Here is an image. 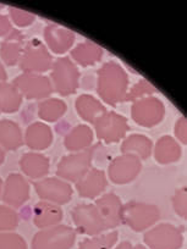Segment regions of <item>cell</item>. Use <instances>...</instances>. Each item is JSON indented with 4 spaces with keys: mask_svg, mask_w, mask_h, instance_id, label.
Here are the masks:
<instances>
[{
    "mask_svg": "<svg viewBox=\"0 0 187 249\" xmlns=\"http://www.w3.org/2000/svg\"><path fill=\"white\" fill-rule=\"evenodd\" d=\"M80 71L75 62L68 56L59 57L50 69L53 89L62 97L74 94L80 86Z\"/></svg>",
    "mask_w": 187,
    "mask_h": 249,
    "instance_id": "2",
    "label": "cell"
},
{
    "mask_svg": "<svg viewBox=\"0 0 187 249\" xmlns=\"http://www.w3.org/2000/svg\"><path fill=\"white\" fill-rule=\"evenodd\" d=\"M93 144V131L87 124H77L71 128L70 132L65 136L64 145L70 152L76 153L88 149Z\"/></svg>",
    "mask_w": 187,
    "mask_h": 249,
    "instance_id": "23",
    "label": "cell"
},
{
    "mask_svg": "<svg viewBox=\"0 0 187 249\" xmlns=\"http://www.w3.org/2000/svg\"><path fill=\"white\" fill-rule=\"evenodd\" d=\"M117 238H119L117 231L98 234L81 241L78 249H112V247L116 244Z\"/></svg>",
    "mask_w": 187,
    "mask_h": 249,
    "instance_id": "30",
    "label": "cell"
},
{
    "mask_svg": "<svg viewBox=\"0 0 187 249\" xmlns=\"http://www.w3.org/2000/svg\"><path fill=\"white\" fill-rule=\"evenodd\" d=\"M153 149V143L145 135H131L124 140L121 144L122 154L133 155L140 160H146L150 157Z\"/></svg>",
    "mask_w": 187,
    "mask_h": 249,
    "instance_id": "24",
    "label": "cell"
},
{
    "mask_svg": "<svg viewBox=\"0 0 187 249\" xmlns=\"http://www.w3.org/2000/svg\"><path fill=\"white\" fill-rule=\"evenodd\" d=\"M0 249H27V243L15 232H0Z\"/></svg>",
    "mask_w": 187,
    "mask_h": 249,
    "instance_id": "34",
    "label": "cell"
},
{
    "mask_svg": "<svg viewBox=\"0 0 187 249\" xmlns=\"http://www.w3.org/2000/svg\"><path fill=\"white\" fill-rule=\"evenodd\" d=\"M142 170V161L129 154H121L112 160L108 167V176L114 183L126 184L132 182Z\"/></svg>",
    "mask_w": 187,
    "mask_h": 249,
    "instance_id": "13",
    "label": "cell"
},
{
    "mask_svg": "<svg viewBox=\"0 0 187 249\" xmlns=\"http://www.w3.org/2000/svg\"><path fill=\"white\" fill-rule=\"evenodd\" d=\"M8 80V73H6L5 68H4V64L0 61V83L6 82Z\"/></svg>",
    "mask_w": 187,
    "mask_h": 249,
    "instance_id": "39",
    "label": "cell"
},
{
    "mask_svg": "<svg viewBox=\"0 0 187 249\" xmlns=\"http://www.w3.org/2000/svg\"><path fill=\"white\" fill-rule=\"evenodd\" d=\"M8 11L11 23H15L18 27H28V26H31L36 21V16L32 13H30V11L22 10V9L19 8H13V6L8 8Z\"/></svg>",
    "mask_w": 187,
    "mask_h": 249,
    "instance_id": "33",
    "label": "cell"
},
{
    "mask_svg": "<svg viewBox=\"0 0 187 249\" xmlns=\"http://www.w3.org/2000/svg\"><path fill=\"white\" fill-rule=\"evenodd\" d=\"M76 110L81 119L86 120L90 124L94 122L107 111L104 105L91 94H82L76 99Z\"/></svg>",
    "mask_w": 187,
    "mask_h": 249,
    "instance_id": "27",
    "label": "cell"
},
{
    "mask_svg": "<svg viewBox=\"0 0 187 249\" xmlns=\"http://www.w3.org/2000/svg\"><path fill=\"white\" fill-rule=\"evenodd\" d=\"M94 130L98 140L112 144L125 138L130 130L128 120L115 111H105L94 122Z\"/></svg>",
    "mask_w": 187,
    "mask_h": 249,
    "instance_id": "7",
    "label": "cell"
},
{
    "mask_svg": "<svg viewBox=\"0 0 187 249\" xmlns=\"http://www.w3.org/2000/svg\"><path fill=\"white\" fill-rule=\"evenodd\" d=\"M23 145V135L20 126L11 120H0V148L16 150Z\"/></svg>",
    "mask_w": 187,
    "mask_h": 249,
    "instance_id": "26",
    "label": "cell"
},
{
    "mask_svg": "<svg viewBox=\"0 0 187 249\" xmlns=\"http://www.w3.org/2000/svg\"><path fill=\"white\" fill-rule=\"evenodd\" d=\"M155 92H157V89H155L154 86L148 82L147 80L142 78L128 90L126 97H125V102H136V100L143 99V98L152 97Z\"/></svg>",
    "mask_w": 187,
    "mask_h": 249,
    "instance_id": "31",
    "label": "cell"
},
{
    "mask_svg": "<svg viewBox=\"0 0 187 249\" xmlns=\"http://www.w3.org/2000/svg\"><path fill=\"white\" fill-rule=\"evenodd\" d=\"M11 31H13V23L9 16L0 14V37H6Z\"/></svg>",
    "mask_w": 187,
    "mask_h": 249,
    "instance_id": "37",
    "label": "cell"
},
{
    "mask_svg": "<svg viewBox=\"0 0 187 249\" xmlns=\"http://www.w3.org/2000/svg\"><path fill=\"white\" fill-rule=\"evenodd\" d=\"M20 167L26 176L37 181L47 176L50 162L49 159L40 153L28 152L21 157Z\"/></svg>",
    "mask_w": 187,
    "mask_h": 249,
    "instance_id": "21",
    "label": "cell"
},
{
    "mask_svg": "<svg viewBox=\"0 0 187 249\" xmlns=\"http://www.w3.org/2000/svg\"><path fill=\"white\" fill-rule=\"evenodd\" d=\"M1 199L5 205L16 209L30 199V183L20 174H10L3 184Z\"/></svg>",
    "mask_w": 187,
    "mask_h": 249,
    "instance_id": "14",
    "label": "cell"
},
{
    "mask_svg": "<svg viewBox=\"0 0 187 249\" xmlns=\"http://www.w3.org/2000/svg\"><path fill=\"white\" fill-rule=\"evenodd\" d=\"M129 90V76L119 62H104L97 72V92L100 99L109 105L125 102Z\"/></svg>",
    "mask_w": 187,
    "mask_h": 249,
    "instance_id": "1",
    "label": "cell"
},
{
    "mask_svg": "<svg viewBox=\"0 0 187 249\" xmlns=\"http://www.w3.org/2000/svg\"><path fill=\"white\" fill-rule=\"evenodd\" d=\"M76 231L68 225H56L40 230L33 236L32 249H71Z\"/></svg>",
    "mask_w": 187,
    "mask_h": 249,
    "instance_id": "6",
    "label": "cell"
},
{
    "mask_svg": "<svg viewBox=\"0 0 187 249\" xmlns=\"http://www.w3.org/2000/svg\"><path fill=\"white\" fill-rule=\"evenodd\" d=\"M5 161V152H4L3 148H0V165Z\"/></svg>",
    "mask_w": 187,
    "mask_h": 249,
    "instance_id": "40",
    "label": "cell"
},
{
    "mask_svg": "<svg viewBox=\"0 0 187 249\" xmlns=\"http://www.w3.org/2000/svg\"><path fill=\"white\" fill-rule=\"evenodd\" d=\"M1 9H4V5H1V4H0V10H1Z\"/></svg>",
    "mask_w": 187,
    "mask_h": 249,
    "instance_id": "42",
    "label": "cell"
},
{
    "mask_svg": "<svg viewBox=\"0 0 187 249\" xmlns=\"http://www.w3.org/2000/svg\"><path fill=\"white\" fill-rule=\"evenodd\" d=\"M143 239L150 249H180L184 243L181 230L167 222L148 230Z\"/></svg>",
    "mask_w": 187,
    "mask_h": 249,
    "instance_id": "11",
    "label": "cell"
},
{
    "mask_svg": "<svg viewBox=\"0 0 187 249\" xmlns=\"http://www.w3.org/2000/svg\"><path fill=\"white\" fill-rule=\"evenodd\" d=\"M154 158L159 164L167 165L176 162L181 158V147L171 136H163L154 147Z\"/></svg>",
    "mask_w": 187,
    "mask_h": 249,
    "instance_id": "25",
    "label": "cell"
},
{
    "mask_svg": "<svg viewBox=\"0 0 187 249\" xmlns=\"http://www.w3.org/2000/svg\"><path fill=\"white\" fill-rule=\"evenodd\" d=\"M3 179H1V177H0V198H1V192H3Z\"/></svg>",
    "mask_w": 187,
    "mask_h": 249,
    "instance_id": "41",
    "label": "cell"
},
{
    "mask_svg": "<svg viewBox=\"0 0 187 249\" xmlns=\"http://www.w3.org/2000/svg\"><path fill=\"white\" fill-rule=\"evenodd\" d=\"M187 195H186V187H181L176 190L174 197H172V207H174L175 213L182 219H186L187 215Z\"/></svg>",
    "mask_w": 187,
    "mask_h": 249,
    "instance_id": "35",
    "label": "cell"
},
{
    "mask_svg": "<svg viewBox=\"0 0 187 249\" xmlns=\"http://www.w3.org/2000/svg\"><path fill=\"white\" fill-rule=\"evenodd\" d=\"M25 48V36L21 31L14 30L0 43V59L8 66L18 65Z\"/></svg>",
    "mask_w": 187,
    "mask_h": 249,
    "instance_id": "18",
    "label": "cell"
},
{
    "mask_svg": "<svg viewBox=\"0 0 187 249\" xmlns=\"http://www.w3.org/2000/svg\"><path fill=\"white\" fill-rule=\"evenodd\" d=\"M19 225V214L8 205H0V232H11Z\"/></svg>",
    "mask_w": 187,
    "mask_h": 249,
    "instance_id": "32",
    "label": "cell"
},
{
    "mask_svg": "<svg viewBox=\"0 0 187 249\" xmlns=\"http://www.w3.org/2000/svg\"><path fill=\"white\" fill-rule=\"evenodd\" d=\"M165 116V105L155 97H147L133 102L131 117L142 127H154Z\"/></svg>",
    "mask_w": 187,
    "mask_h": 249,
    "instance_id": "9",
    "label": "cell"
},
{
    "mask_svg": "<svg viewBox=\"0 0 187 249\" xmlns=\"http://www.w3.org/2000/svg\"><path fill=\"white\" fill-rule=\"evenodd\" d=\"M103 54H104L103 48L91 40L80 43L71 50V57L74 59V61H76L78 65L83 66V68L95 65L97 62L102 60Z\"/></svg>",
    "mask_w": 187,
    "mask_h": 249,
    "instance_id": "22",
    "label": "cell"
},
{
    "mask_svg": "<svg viewBox=\"0 0 187 249\" xmlns=\"http://www.w3.org/2000/svg\"><path fill=\"white\" fill-rule=\"evenodd\" d=\"M45 47L54 54H65L75 44L76 36L71 30L56 23H49L44 28Z\"/></svg>",
    "mask_w": 187,
    "mask_h": 249,
    "instance_id": "15",
    "label": "cell"
},
{
    "mask_svg": "<svg viewBox=\"0 0 187 249\" xmlns=\"http://www.w3.org/2000/svg\"><path fill=\"white\" fill-rule=\"evenodd\" d=\"M107 230H112L121 225L122 203L115 193H105L94 203Z\"/></svg>",
    "mask_w": 187,
    "mask_h": 249,
    "instance_id": "16",
    "label": "cell"
},
{
    "mask_svg": "<svg viewBox=\"0 0 187 249\" xmlns=\"http://www.w3.org/2000/svg\"><path fill=\"white\" fill-rule=\"evenodd\" d=\"M23 143L33 150L47 149L53 143L52 128L44 122H33L26 130Z\"/></svg>",
    "mask_w": 187,
    "mask_h": 249,
    "instance_id": "19",
    "label": "cell"
},
{
    "mask_svg": "<svg viewBox=\"0 0 187 249\" xmlns=\"http://www.w3.org/2000/svg\"><path fill=\"white\" fill-rule=\"evenodd\" d=\"M99 147L94 144L88 149L73 153L62 158L56 167V175L66 182H77L87 174L92 167L95 149Z\"/></svg>",
    "mask_w": 187,
    "mask_h": 249,
    "instance_id": "4",
    "label": "cell"
},
{
    "mask_svg": "<svg viewBox=\"0 0 187 249\" xmlns=\"http://www.w3.org/2000/svg\"><path fill=\"white\" fill-rule=\"evenodd\" d=\"M160 210L157 205L130 200L122 205L121 222L136 232H142L154 226L159 220Z\"/></svg>",
    "mask_w": 187,
    "mask_h": 249,
    "instance_id": "3",
    "label": "cell"
},
{
    "mask_svg": "<svg viewBox=\"0 0 187 249\" xmlns=\"http://www.w3.org/2000/svg\"><path fill=\"white\" fill-rule=\"evenodd\" d=\"M175 136L177 141L181 142L182 144H186L187 142V122L184 116L180 117L175 124Z\"/></svg>",
    "mask_w": 187,
    "mask_h": 249,
    "instance_id": "36",
    "label": "cell"
},
{
    "mask_svg": "<svg viewBox=\"0 0 187 249\" xmlns=\"http://www.w3.org/2000/svg\"><path fill=\"white\" fill-rule=\"evenodd\" d=\"M68 105L57 98H47L38 104V116L47 122H55L66 114Z\"/></svg>",
    "mask_w": 187,
    "mask_h": 249,
    "instance_id": "29",
    "label": "cell"
},
{
    "mask_svg": "<svg viewBox=\"0 0 187 249\" xmlns=\"http://www.w3.org/2000/svg\"><path fill=\"white\" fill-rule=\"evenodd\" d=\"M62 209L56 204L40 200L33 209V224L38 229L56 226L62 220Z\"/></svg>",
    "mask_w": 187,
    "mask_h": 249,
    "instance_id": "20",
    "label": "cell"
},
{
    "mask_svg": "<svg viewBox=\"0 0 187 249\" xmlns=\"http://www.w3.org/2000/svg\"><path fill=\"white\" fill-rule=\"evenodd\" d=\"M76 190L83 198H97L103 195L108 187L105 172L95 167H91L90 171L76 182Z\"/></svg>",
    "mask_w": 187,
    "mask_h": 249,
    "instance_id": "17",
    "label": "cell"
},
{
    "mask_svg": "<svg viewBox=\"0 0 187 249\" xmlns=\"http://www.w3.org/2000/svg\"><path fill=\"white\" fill-rule=\"evenodd\" d=\"M38 197L56 205L66 204L73 198L74 190L69 182L57 177H44L33 182Z\"/></svg>",
    "mask_w": 187,
    "mask_h": 249,
    "instance_id": "8",
    "label": "cell"
},
{
    "mask_svg": "<svg viewBox=\"0 0 187 249\" xmlns=\"http://www.w3.org/2000/svg\"><path fill=\"white\" fill-rule=\"evenodd\" d=\"M22 95L14 86V83H0V112L14 114V112L19 111L22 105Z\"/></svg>",
    "mask_w": 187,
    "mask_h": 249,
    "instance_id": "28",
    "label": "cell"
},
{
    "mask_svg": "<svg viewBox=\"0 0 187 249\" xmlns=\"http://www.w3.org/2000/svg\"><path fill=\"white\" fill-rule=\"evenodd\" d=\"M76 229L87 236H98L105 231V225L94 204H78L71 212Z\"/></svg>",
    "mask_w": 187,
    "mask_h": 249,
    "instance_id": "12",
    "label": "cell"
},
{
    "mask_svg": "<svg viewBox=\"0 0 187 249\" xmlns=\"http://www.w3.org/2000/svg\"><path fill=\"white\" fill-rule=\"evenodd\" d=\"M53 56L44 43L38 38L28 40L19 61L23 73H40L49 71L53 66Z\"/></svg>",
    "mask_w": 187,
    "mask_h": 249,
    "instance_id": "5",
    "label": "cell"
},
{
    "mask_svg": "<svg viewBox=\"0 0 187 249\" xmlns=\"http://www.w3.org/2000/svg\"><path fill=\"white\" fill-rule=\"evenodd\" d=\"M13 83L22 98L27 100L47 99L54 92L50 78L40 73H22Z\"/></svg>",
    "mask_w": 187,
    "mask_h": 249,
    "instance_id": "10",
    "label": "cell"
},
{
    "mask_svg": "<svg viewBox=\"0 0 187 249\" xmlns=\"http://www.w3.org/2000/svg\"><path fill=\"white\" fill-rule=\"evenodd\" d=\"M115 249H148V248L147 247L142 246V244H136V246H133V244H131L130 242L125 241V242H121V243H120Z\"/></svg>",
    "mask_w": 187,
    "mask_h": 249,
    "instance_id": "38",
    "label": "cell"
}]
</instances>
